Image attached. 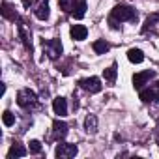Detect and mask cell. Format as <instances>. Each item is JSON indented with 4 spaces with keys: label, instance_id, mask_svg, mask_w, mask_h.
<instances>
[{
    "label": "cell",
    "instance_id": "6da1fadb",
    "mask_svg": "<svg viewBox=\"0 0 159 159\" xmlns=\"http://www.w3.org/2000/svg\"><path fill=\"white\" fill-rule=\"evenodd\" d=\"M124 21H137V11H135V8L125 6V4H120V6H116V8L112 10L111 19H109L111 26H112V28H118V23H124Z\"/></svg>",
    "mask_w": 159,
    "mask_h": 159
},
{
    "label": "cell",
    "instance_id": "7a4b0ae2",
    "mask_svg": "<svg viewBox=\"0 0 159 159\" xmlns=\"http://www.w3.org/2000/svg\"><path fill=\"white\" fill-rule=\"evenodd\" d=\"M36 101H38V96H36L30 88H23V90H19V94H17V103H19V107H23V109H30V107L36 105Z\"/></svg>",
    "mask_w": 159,
    "mask_h": 159
},
{
    "label": "cell",
    "instance_id": "3957f363",
    "mask_svg": "<svg viewBox=\"0 0 159 159\" xmlns=\"http://www.w3.org/2000/svg\"><path fill=\"white\" fill-rule=\"evenodd\" d=\"M43 51L51 60H56L62 54V43L60 39H43Z\"/></svg>",
    "mask_w": 159,
    "mask_h": 159
},
{
    "label": "cell",
    "instance_id": "277c9868",
    "mask_svg": "<svg viewBox=\"0 0 159 159\" xmlns=\"http://www.w3.org/2000/svg\"><path fill=\"white\" fill-rule=\"evenodd\" d=\"M79 86H81L83 90L90 92V94H98L101 92V81L98 77H88V79H81L79 81Z\"/></svg>",
    "mask_w": 159,
    "mask_h": 159
},
{
    "label": "cell",
    "instance_id": "5b68a950",
    "mask_svg": "<svg viewBox=\"0 0 159 159\" xmlns=\"http://www.w3.org/2000/svg\"><path fill=\"white\" fill-rule=\"evenodd\" d=\"M54 155H56V157H60V159H69V157H75V155H77V146H75V144L62 142V144H58V146H56Z\"/></svg>",
    "mask_w": 159,
    "mask_h": 159
},
{
    "label": "cell",
    "instance_id": "8992f818",
    "mask_svg": "<svg viewBox=\"0 0 159 159\" xmlns=\"http://www.w3.org/2000/svg\"><path fill=\"white\" fill-rule=\"evenodd\" d=\"M153 77H155V71H152V69L140 71V73H137V75L133 77V86H135L137 90H142V86H144V84H148Z\"/></svg>",
    "mask_w": 159,
    "mask_h": 159
},
{
    "label": "cell",
    "instance_id": "52a82bcc",
    "mask_svg": "<svg viewBox=\"0 0 159 159\" xmlns=\"http://www.w3.org/2000/svg\"><path fill=\"white\" fill-rule=\"evenodd\" d=\"M140 99H142L144 103H150V101L159 103V81H157L155 84H152L150 88L140 90Z\"/></svg>",
    "mask_w": 159,
    "mask_h": 159
},
{
    "label": "cell",
    "instance_id": "ba28073f",
    "mask_svg": "<svg viewBox=\"0 0 159 159\" xmlns=\"http://www.w3.org/2000/svg\"><path fill=\"white\" fill-rule=\"evenodd\" d=\"M66 135H67V124L66 122H60V120H54V124H52V139L60 140Z\"/></svg>",
    "mask_w": 159,
    "mask_h": 159
},
{
    "label": "cell",
    "instance_id": "9c48e42d",
    "mask_svg": "<svg viewBox=\"0 0 159 159\" xmlns=\"http://www.w3.org/2000/svg\"><path fill=\"white\" fill-rule=\"evenodd\" d=\"M58 4H60V8H62L64 11L73 13L81 4H86V0H58Z\"/></svg>",
    "mask_w": 159,
    "mask_h": 159
},
{
    "label": "cell",
    "instance_id": "30bf717a",
    "mask_svg": "<svg viewBox=\"0 0 159 159\" xmlns=\"http://www.w3.org/2000/svg\"><path fill=\"white\" fill-rule=\"evenodd\" d=\"M34 11H36V17L38 19H41V21L49 19V2H47V0H38Z\"/></svg>",
    "mask_w": 159,
    "mask_h": 159
},
{
    "label": "cell",
    "instance_id": "8fae6325",
    "mask_svg": "<svg viewBox=\"0 0 159 159\" xmlns=\"http://www.w3.org/2000/svg\"><path fill=\"white\" fill-rule=\"evenodd\" d=\"M86 36H88L86 26H83V25H73L71 26V38L75 41H83V39H86Z\"/></svg>",
    "mask_w": 159,
    "mask_h": 159
},
{
    "label": "cell",
    "instance_id": "7c38bea8",
    "mask_svg": "<svg viewBox=\"0 0 159 159\" xmlns=\"http://www.w3.org/2000/svg\"><path fill=\"white\" fill-rule=\"evenodd\" d=\"M52 109H54V112L58 116H66L67 114V103H66V99L64 98H56L52 101Z\"/></svg>",
    "mask_w": 159,
    "mask_h": 159
},
{
    "label": "cell",
    "instance_id": "4fadbf2b",
    "mask_svg": "<svg viewBox=\"0 0 159 159\" xmlns=\"http://www.w3.org/2000/svg\"><path fill=\"white\" fill-rule=\"evenodd\" d=\"M2 15H4L8 21H15V19H17L15 8H13L11 4H8V2H2Z\"/></svg>",
    "mask_w": 159,
    "mask_h": 159
},
{
    "label": "cell",
    "instance_id": "5bb4252c",
    "mask_svg": "<svg viewBox=\"0 0 159 159\" xmlns=\"http://www.w3.org/2000/svg\"><path fill=\"white\" fill-rule=\"evenodd\" d=\"M127 58H129V62H133V64H140V62L144 60V52H142L140 49H129V51H127Z\"/></svg>",
    "mask_w": 159,
    "mask_h": 159
},
{
    "label": "cell",
    "instance_id": "9a60e30c",
    "mask_svg": "<svg viewBox=\"0 0 159 159\" xmlns=\"http://www.w3.org/2000/svg\"><path fill=\"white\" fill-rule=\"evenodd\" d=\"M84 129H86L88 133H96V131H98V118H96L94 114L86 116V120H84Z\"/></svg>",
    "mask_w": 159,
    "mask_h": 159
},
{
    "label": "cell",
    "instance_id": "2e32d148",
    "mask_svg": "<svg viewBox=\"0 0 159 159\" xmlns=\"http://www.w3.org/2000/svg\"><path fill=\"white\" fill-rule=\"evenodd\" d=\"M23 155H26V150L21 144H11L10 152H8V157L11 159V157H23Z\"/></svg>",
    "mask_w": 159,
    "mask_h": 159
},
{
    "label": "cell",
    "instance_id": "e0dca14e",
    "mask_svg": "<svg viewBox=\"0 0 159 159\" xmlns=\"http://www.w3.org/2000/svg\"><path fill=\"white\" fill-rule=\"evenodd\" d=\"M116 64H112L111 67H107V69H103V77H105V81H109V83H114L116 81Z\"/></svg>",
    "mask_w": 159,
    "mask_h": 159
},
{
    "label": "cell",
    "instance_id": "ac0fdd59",
    "mask_svg": "<svg viewBox=\"0 0 159 159\" xmlns=\"http://www.w3.org/2000/svg\"><path fill=\"white\" fill-rule=\"evenodd\" d=\"M109 49H111V47H109V43H107L105 39H98V41H94V51H96L98 54H105Z\"/></svg>",
    "mask_w": 159,
    "mask_h": 159
},
{
    "label": "cell",
    "instance_id": "d6986e66",
    "mask_svg": "<svg viewBox=\"0 0 159 159\" xmlns=\"http://www.w3.org/2000/svg\"><path fill=\"white\" fill-rule=\"evenodd\" d=\"M19 36H21V39H23V43H25V47H26L28 51H32V43L28 41V34L25 32V25H23V23L19 25Z\"/></svg>",
    "mask_w": 159,
    "mask_h": 159
},
{
    "label": "cell",
    "instance_id": "ffe728a7",
    "mask_svg": "<svg viewBox=\"0 0 159 159\" xmlns=\"http://www.w3.org/2000/svg\"><path fill=\"white\" fill-rule=\"evenodd\" d=\"M157 21H159V15H157V13L150 15V17L146 19V23H144V26H142V32H148V28H152V26H153Z\"/></svg>",
    "mask_w": 159,
    "mask_h": 159
},
{
    "label": "cell",
    "instance_id": "44dd1931",
    "mask_svg": "<svg viewBox=\"0 0 159 159\" xmlns=\"http://www.w3.org/2000/svg\"><path fill=\"white\" fill-rule=\"evenodd\" d=\"M2 122H4V125H13L15 124V116L10 112V111H4V114H2Z\"/></svg>",
    "mask_w": 159,
    "mask_h": 159
},
{
    "label": "cell",
    "instance_id": "7402d4cb",
    "mask_svg": "<svg viewBox=\"0 0 159 159\" xmlns=\"http://www.w3.org/2000/svg\"><path fill=\"white\" fill-rule=\"evenodd\" d=\"M84 15H86V4H81V6L73 11V17H75V19H83Z\"/></svg>",
    "mask_w": 159,
    "mask_h": 159
},
{
    "label": "cell",
    "instance_id": "603a6c76",
    "mask_svg": "<svg viewBox=\"0 0 159 159\" xmlns=\"http://www.w3.org/2000/svg\"><path fill=\"white\" fill-rule=\"evenodd\" d=\"M28 150H30L32 153H39V152H41V142H39V140H30Z\"/></svg>",
    "mask_w": 159,
    "mask_h": 159
},
{
    "label": "cell",
    "instance_id": "cb8c5ba5",
    "mask_svg": "<svg viewBox=\"0 0 159 159\" xmlns=\"http://www.w3.org/2000/svg\"><path fill=\"white\" fill-rule=\"evenodd\" d=\"M30 4H32V0H23V6L25 8H30Z\"/></svg>",
    "mask_w": 159,
    "mask_h": 159
}]
</instances>
